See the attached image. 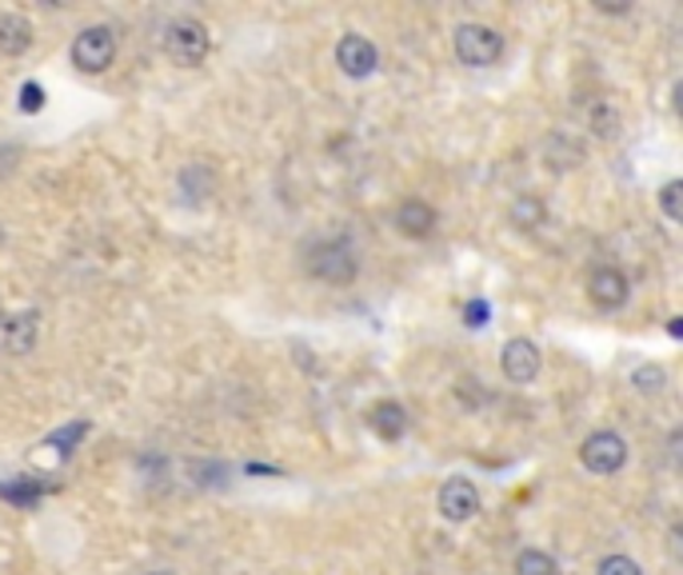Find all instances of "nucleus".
Instances as JSON below:
<instances>
[{
	"mask_svg": "<svg viewBox=\"0 0 683 575\" xmlns=\"http://www.w3.org/2000/svg\"><path fill=\"white\" fill-rule=\"evenodd\" d=\"M580 464L595 476H616L619 467L628 464V440L619 431H592L580 443Z\"/></svg>",
	"mask_w": 683,
	"mask_h": 575,
	"instance_id": "obj_4",
	"label": "nucleus"
},
{
	"mask_svg": "<svg viewBox=\"0 0 683 575\" xmlns=\"http://www.w3.org/2000/svg\"><path fill=\"white\" fill-rule=\"evenodd\" d=\"M540 348L528 340V336H516V340L504 343V352H500V368H504V376L512 384H531V380L540 376Z\"/></svg>",
	"mask_w": 683,
	"mask_h": 575,
	"instance_id": "obj_8",
	"label": "nucleus"
},
{
	"mask_svg": "<svg viewBox=\"0 0 683 575\" xmlns=\"http://www.w3.org/2000/svg\"><path fill=\"white\" fill-rule=\"evenodd\" d=\"M507 221L516 224L519 233H536L544 221H548V208H544L540 196H531V192H524V196L512 200V208H507Z\"/></svg>",
	"mask_w": 683,
	"mask_h": 575,
	"instance_id": "obj_13",
	"label": "nucleus"
},
{
	"mask_svg": "<svg viewBox=\"0 0 683 575\" xmlns=\"http://www.w3.org/2000/svg\"><path fill=\"white\" fill-rule=\"evenodd\" d=\"M516 575H560V564L540 548H528L516 555Z\"/></svg>",
	"mask_w": 683,
	"mask_h": 575,
	"instance_id": "obj_15",
	"label": "nucleus"
},
{
	"mask_svg": "<svg viewBox=\"0 0 683 575\" xmlns=\"http://www.w3.org/2000/svg\"><path fill=\"white\" fill-rule=\"evenodd\" d=\"M29 48H33V24L24 21L21 12H4L0 16V53L24 56Z\"/></svg>",
	"mask_w": 683,
	"mask_h": 575,
	"instance_id": "obj_12",
	"label": "nucleus"
},
{
	"mask_svg": "<svg viewBox=\"0 0 683 575\" xmlns=\"http://www.w3.org/2000/svg\"><path fill=\"white\" fill-rule=\"evenodd\" d=\"M36 340V316L33 312H24V316H12L4 320V343H9L12 352H29Z\"/></svg>",
	"mask_w": 683,
	"mask_h": 575,
	"instance_id": "obj_14",
	"label": "nucleus"
},
{
	"mask_svg": "<svg viewBox=\"0 0 683 575\" xmlns=\"http://www.w3.org/2000/svg\"><path fill=\"white\" fill-rule=\"evenodd\" d=\"M156 575H160V572H156Z\"/></svg>",
	"mask_w": 683,
	"mask_h": 575,
	"instance_id": "obj_22",
	"label": "nucleus"
},
{
	"mask_svg": "<svg viewBox=\"0 0 683 575\" xmlns=\"http://www.w3.org/2000/svg\"><path fill=\"white\" fill-rule=\"evenodd\" d=\"M336 65H340L344 77L365 80V77H372L376 65H380V53H376V45L368 36L344 33L340 41H336Z\"/></svg>",
	"mask_w": 683,
	"mask_h": 575,
	"instance_id": "obj_7",
	"label": "nucleus"
},
{
	"mask_svg": "<svg viewBox=\"0 0 683 575\" xmlns=\"http://www.w3.org/2000/svg\"><path fill=\"white\" fill-rule=\"evenodd\" d=\"M41 104H45V92H41V84H33V80H29V84L21 89V109L24 112H36Z\"/></svg>",
	"mask_w": 683,
	"mask_h": 575,
	"instance_id": "obj_20",
	"label": "nucleus"
},
{
	"mask_svg": "<svg viewBox=\"0 0 683 575\" xmlns=\"http://www.w3.org/2000/svg\"><path fill=\"white\" fill-rule=\"evenodd\" d=\"M368 428H372L380 440L392 443L408 431V411H404V404H396V399H380V404H372V411H368Z\"/></svg>",
	"mask_w": 683,
	"mask_h": 575,
	"instance_id": "obj_11",
	"label": "nucleus"
},
{
	"mask_svg": "<svg viewBox=\"0 0 683 575\" xmlns=\"http://www.w3.org/2000/svg\"><path fill=\"white\" fill-rule=\"evenodd\" d=\"M488 320V304L484 300H475V304H468V324H472V328H480V324Z\"/></svg>",
	"mask_w": 683,
	"mask_h": 575,
	"instance_id": "obj_21",
	"label": "nucleus"
},
{
	"mask_svg": "<svg viewBox=\"0 0 683 575\" xmlns=\"http://www.w3.org/2000/svg\"><path fill=\"white\" fill-rule=\"evenodd\" d=\"M436 228V208L428 200H404L396 208V233L408 236V240H424Z\"/></svg>",
	"mask_w": 683,
	"mask_h": 575,
	"instance_id": "obj_10",
	"label": "nucleus"
},
{
	"mask_svg": "<svg viewBox=\"0 0 683 575\" xmlns=\"http://www.w3.org/2000/svg\"><path fill=\"white\" fill-rule=\"evenodd\" d=\"M436 508H440V516L448 523H468V520L480 516V492H475L472 480L452 476V480H444Z\"/></svg>",
	"mask_w": 683,
	"mask_h": 575,
	"instance_id": "obj_6",
	"label": "nucleus"
},
{
	"mask_svg": "<svg viewBox=\"0 0 683 575\" xmlns=\"http://www.w3.org/2000/svg\"><path fill=\"white\" fill-rule=\"evenodd\" d=\"M595 575H643V572H639V564L631 560V555L612 552V555H604V560L595 564Z\"/></svg>",
	"mask_w": 683,
	"mask_h": 575,
	"instance_id": "obj_18",
	"label": "nucleus"
},
{
	"mask_svg": "<svg viewBox=\"0 0 683 575\" xmlns=\"http://www.w3.org/2000/svg\"><path fill=\"white\" fill-rule=\"evenodd\" d=\"M165 53L184 68L204 65V56L212 53L209 29H204L200 21H192V16H180V21H172L165 29Z\"/></svg>",
	"mask_w": 683,
	"mask_h": 575,
	"instance_id": "obj_3",
	"label": "nucleus"
},
{
	"mask_svg": "<svg viewBox=\"0 0 683 575\" xmlns=\"http://www.w3.org/2000/svg\"><path fill=\"white\" fill-rule=\"evenodd\" d=\"M592 133L600 136V140H612V136L619 133V112H612L607 104H600V109H592Z\"/></svg>",
	"mask_w": 683,
	"mask_h": 575,
	"instance_id": "obj_19",
	"label": "nucleus"
},
{
	"mask_svg": "<svg viewBox=\"0 0 683 575\" xmlns=\"http://www.w3.org/2000/svg\"><path fill=\"white\" fill-rule=\"evenodd\" d=\"M304 268H309V277L320 280V284H352L356 272H360V260H356L352 244L348 240H316L304 256Z\"/></svg>",
	"mask_w": 683,
	"mask_h": 575,
	"instance_id": "obj_1",
	"label": "nucleus"
},
{
	"mask_svg": "<svg viewBox=\"0 0 683 575\" xmlns=\"http://www.w3.org/2000/svg\"><path fill=\"white\" fill-rule=\"evenodd\" d=\"M452 48L456 56H460V65L468 68H492L504 56V36L492 29V24H460L452 36Z\"/></svg>",
	"mask_w": 683,
	"mask_h": 575,
	"instance_id": "obj_2",
	"label": "nucleus"
},
{
	"mask_svg": "<svg viewBox=\"0 0 683 575\" xmlns=\"http://www.w3.org/2000/svg\"><path fill=\"white\" fill-rule=\"evenodd\" d=\"M631 384H636L639 396H660L663 384H668V372H663L660 364H639L636 372H631Z\"/></svg>",
	"mask_w": 683,
	"mask_h": 575,
	"instance_id": "obj_16",
	"label": "nucleus"
},
{
	"mask_svg": "<svg viewBox=\"0 0 683 575\" xmlns=\"http://www.w3.org/2000/svg\"><path fill=\"white\" fill-rule=\"evenodd\" d=\"M587 296H592L595 308H604V312H616L628 304L631 296V288H628V277L619 272V268H595L592 280H587Z\"/></svg>",
	"mask_w": 683,
	"mask_h": 575,
	"instance_id": "obj_9",
	"label": "nucleus"
},
{
	"mask_svg": "<svg viewBox=\"0 0 683 575\" xmlns=\"http://www.w3.org/2000/svg\"><path fill=\"white\" fill-rule=\"evenodd\" d=\"M660 208L672 224L683 221V180H668L660 189Z\"/></svg>",
	"mask_w": 683,
	"mask_h": 575,
	"instance_id": "obj_17",
	"label": "nucleus"
},
{
	"mask_svg": "<svg viewBox=\"0 0 683 575\" xmlns=\"http://www.w3.org/2000/svg\"><path fill=\"white\" fill-rule=\"evenodd\" d=\"M112 60H116V33H112L109 24H89V29L72 41V65H77L80 72L97 77Z\"/></svg>",
	"mask_w": 683,
	"mask_h": 575,
	"instance_id": "obj_5",
	"label": "nucleus"
}]
</instances>
